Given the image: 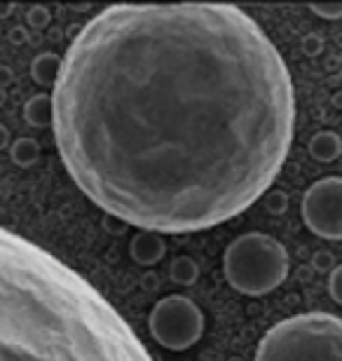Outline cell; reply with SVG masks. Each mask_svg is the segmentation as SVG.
<instances>
[{
  "label": "cell",
  "mask_w": 342,
  "mask_h": 361,
  "mask_svg": "<svg viewBox=\"0 0 342 361\" xmlns=\"http://www.w3.org/2000/svg\"><path fill=\"white\" fill-rule=\"evenodd\" d=\"M256 361H342V319L307 312L274 324L258 345Z\"/></svg>",
  "instance_id": "3"
},
{
  "label": "cell",
  "mask_w": 342,
  "mask_h": 361,
  "mask_svg": "<svg viewBox=\"0 0 342 361\" xmlns=\"http://www.w3.org/2000/svg\"><path fill=\"white\" fill-rule=\"evenodd\" d=\"M63 167L148 233H195L265 195L293 141L279 49L235 5H115L71 42L52 94Z\"/></svg>",
  "instance_id": "1"
},
{
  "label": "cell",
  "mask_w": 342,
  "mask_h": 361,
  "mask_svg": "<svg viewBox=\"0 0 342 361\" xmlns=\"http://www.w3.org/2000/svg\"><path fill=\"white\" fill-rule=\"evenodd\" d=\"M132 258L138 265H155L164 258V242L159 240L157 233H148V230H138L132 240Z\"/></svg>",
  "instance_id": "7"
},
{
  "label": "cell",
  "mask_w": 342,
  "mask_h": 361,
  "mask_svg": "<svg viewBox=\"0 0 342 361\" xmlns=\"http://www.w3.org/2000/svg\"><path fill=\"white\" fill-rule=\"evenodd\" d=\"M283 209H286V197L279 192H274V197H270V212L279 214V212H283Z\"/></svg>",
  "instance_id": "13"
},
{
  "label": "cell",
  "mask_w": 342,
  "mask_h": 361,
  "mask_svg": "<svg viewBox=\"0 0 342 361\" xmlns=\"http://www.w3.org/2000/svg\"><path fill=\"white\" fill-rule=\"evenodd\" d=\"M0 361H152L85 277L0 228Z\"/></svg>",
  "instance_id": "2"
},
{
  "label": "cell",
  "mask_w": 342,
  "mask_h": 361,
  "mask_svg": "<svg viewBox=\"0 0 342 361\" xmlns=\"http://www.w3.org/2000/svg\"><path fill=\"white\" fill-rule=\"evenodd\" d=\"M342 141L336 132H319L314 139L310 141V153L319 162H333L340 155Z\"/></svg>",
  "instance_id": "8"
},
{
  "label": "cell",
  "mask_w": 342,
  "mask_h": 361,
  "mask_svg": "<svg viewBox=\"0 0 342 361\" xmlns=\"http://www.w3.org/2000/svg\"><path fill=\"white\" fill-rule=\"evenodd\" d=\"M329 293H331V298L338 302V305H342V265H338V268L331 272Z\"/></svg>",
  "instance_id": "12"
},
{
  "label": "cell",
  "mask_w": 342,
  "mask_h": 361,
  "mask_svg": "<svg viewBox=\"0 0 342 361\" xmlns=\"http://www.w3.org/2000/svg\"><path fill=\"white\" fill-rule=\"evenodd\" d=\"M197 274H200V270L193 258L181 256L171 263V279L178 281V284H183V286L195 284V281H197Z\"/></svg>",
  "instance_id": "9"
},
{
  "label": "cell",
  "mask_w": 342,
  "mask_h": 361,
  "mask_svg": "<svg viewBox=\"0 0 342 361\" xmlns=\"http://www.w3.org/2000/svg\"><path fill=\"white\" fill-rule=\"evenodd\" d=\"M303 221L322 240H342V176H326L307 188Z\"/></svg>",
  "instance_id": "6"
},
{
  "label": "cell",
  "mask_w": 342,
  "mask_h": 361,
  "mask_svg": "<svg viewBox=\"0 0 342 361\" xmlns=\"http://www.w3.org/2000/svg\"><path fill=\"white\" fill-rule=\"evenodd\" d=\"M5 141H7V129H5V127H0V146H3Z\"/></svg>",
  "instance_id": "14"
},
{
  "label": "cell",
  "mask_w": 342,
  "mask_h": 361,
  "mask_svg": "<svg viewBox=\"0 0 342 361\" xmlns=\"http://www.w3.org/2000/svg\"><path fill=\"white\" fill-rule=\"evenodd\" d=\"M228 284L244 295H265L288 277L283 244L265 233H246L228 244L223 254Z\"/></svg>",
  "instance_id": "4"
},
{
  "label": "cell",
  "mask_w": 342,
  "mask_h": 361,
  "mask_svg": "<svg viewBox=\"0 0 342 361\" xmlns=\"http://www.w3.org/2000/svg\"><path fill=\"white\" fill-rule=\"evenodd\" d=\"M24 155H28V162H35V157H38V146H35V141L24 139V141L14 143V150H12L14 162L24 164Z\"/></svg>",
  "instance_id": "10"
},
{
  "label": "cell",
  "mask_w": 342,
  "mask_h": 361,
  "mask_svg": "<svg viewBox=\"0 0 342 361\" xmlns=\"http://www.w3.org/2000/svg\"><path fill=\"white\" fill-rule=\"evenodd\" d=\"M312 12L319 14L322 19H329V21H336L342 17V5L340 3H324V5H312L310 7Z\"/></svg>",
  "instance_id": "11"
},
{
  "label": "cell",
  "mask_w": 342,
  "mask_h": 361,
  "mask_svg": "<svg viewBox=\"0 0 342 361\" xmlns=\"http://www.w3.org/2000/svg\"><path fill=\"white\" fill-rule=\"evenodd\" d=\"M150 336L171 352H183L200 343L204 334V314L185 295H166L150 312Z\"/></svg>",
  "instance_id": "5"
}]
</instances>
